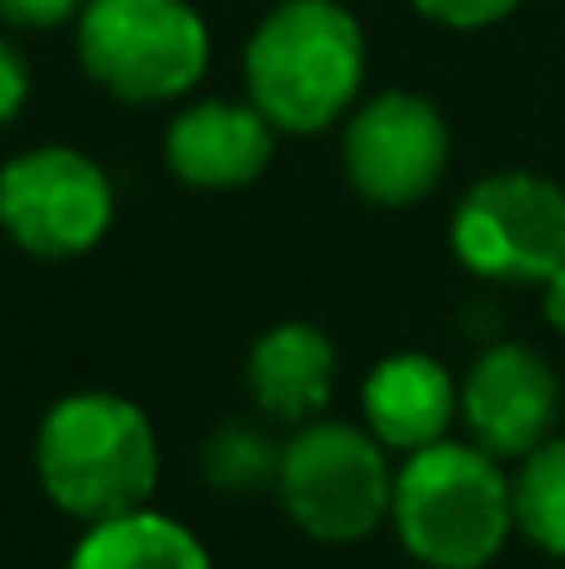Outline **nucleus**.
Listing matches in <instances>:
<instances>
[{
  "label": "nucleus",
  "instance_id": "obj_1",
  "mask_svg": "<svg viewBox=\"0 0 565 569\" xmlns=\"http://www.w3.org/2000/svg\"><path fill=\"white\" fill-rule=\"evenodd\" d=\"M36 475L66 515L100 525L146 510L160 480V445L150 420L120 395H66L40 420Z\"/></svg>",
  "mask_w": 565,
  "mask_h": 569
},
{
  "label": "nucleus",
  "instance_id": "obj_2",
  "mask_svg": "<svg viewBox=\"0 0 565 569\" xmlns=\"http://www.w3.org/2000/svg\"><path fill=\"white\" fill-rule=\"evenodd\" d=\"M366 40L336 0H280L246 46L250 106L290 136H316L356 100Z\"/></svg>",
  "mask_w": 565,
  "mask_h": 569
},
{
  "label": "nucleus",
  "instance_id": "obj_3",
  "mask_svg": "<svg viewBox=\"0 0 565 569\" xmlns=\"http://www.w3.org/2000/svg\"><path fill=\"white\" fill-rule=\"evenodd\" d=\"M390 520L420 565L480 569L516 530V500L490 450L436 440L410 455L396 475Z\"/></svg>",
  "mask_w": 565,
  "mask_h": 569
},
{
  "label": "nucleus",
  "instance_id": "obj_4",
  "mask_svg": "<svg viewBox=\"0 0 565 569\" xmlns=\"http://www.w3.org/2000/svg\"><path fill=\"white\" fill-rule=\"evenodd\" d=\"M210 36L186 0H86L80 66L130 106L176 100L206 76Z\"/></svg>",
  "mask_w": 565,
  "mask_h": 569
},
{
  "label": "nucleus",
  "instance_id": "obj_5",
  "mask_svg": "<svg viewBox=\"0 0 565 569\" xmlns=\"http://www.w3.org/2000/svg\"><path fill=\"white\" fill-rule=\"evenodd\" d=\"M280 505L326 545H356L390 515L396 475L376 435L346 420H306L280 455Z\"/></svg>",
  "mask_w": 565,
  "mask_h": 569
},
{
  "label": "nucleus",
  "instance_id": "obj_6",
  "mask_svg": "<svg viewBox=\"0 0 565 569\" xmlns=\"http://www.w3.org/2000/svg\"><path fill=\"white\" fill-rule=\"evenodd\" d=\"M450 246L470 276L546 284L565 266V190L531 170H500L466 190Z\"/></svg>",
  "mask_w": 565,
  "mask_h": 569
},
{
  "label": "nucleus",
  "instance_id": "obj_7",
  "mask_svg": "<svg viewBox=\"0 0 565 569\" xmlns=\"http://www.w3.org/2000/svg\"><path fill=\"white\" fill-rule=\"evenodd\" d=\"M116 216L106 170L66 146H40L0 170V230L36 260H76Z\"/></svg>",
  "mask_w": 565,
  "mask_h": 569
},
{
  "label": "nucleus",
  "instance_id": "obj_8",
  "mask_svg": "<svg viewBox=\"0 0 565 569\" xmlns=\"http://www.w3.org/2000/svg\"><path fill=\"white\" fill-rule=\"evenodd\" d=\"M346 180L376 206H410L446 176L450 130L426 96L390 90L360 106L340 140Z\"/></svg>",
  "mask_w": 565,
  "mask_h": 569
},
{
  "label": "nucleus",
  "instance_id": "obj_9",
  "mask_svg": "<svg viewBox=\"0 0 565 569\" xmlns=\"http://www.w3.org/2000/svg\"><path fill=\"white\" fill-rule=\"evenodd\" d=\"M460 415L480 450L496 460H526L556 430L561 380L526 345H496L470 365L460 385Z\"/></svg>",
  "mask_w": 565,
  "mask_h": 569
},
{
  "label": "nucleus",
  "instance_id": "obj_10",
  "mask_svg": "<svg viewBox=\"0 0 565 569\" xmlns=\"http://www.w3.org/2000/svg\"><path fill=\"white\" fill-rule=\"evenodd\" d=\"M276 156V126L256 106L200 100L166 130V166L190 190H240Z\"/></svg>",
  "mask_w": 565,
  "mask_h": 569
},
{
  "label": "nucleus",
  "instance_id": "obj_11",
  "mask_svg": "<svg viewBox=\"0 0 565 569\" xmlns=\"http://www.w3.org/2000/svg\"><path fill=\"white\" fill-rule=\"evenodd\" d=\"M456 405L460 395L450 385L446 365L420 350L380 360L370 370L366 390H360V410H366L370 435L380 445H390V450H410V455L446 440Z\"/></svg>",
  "mask_w": 565,
  "mask_h": 569
},
{
  "label": "nucleus",
  "instance_id": "obj_12",
  "mask_svg": "<svg viewBox=\"0 0 565 569\" xmlns=\"http://www.w3.org/2000/svg\"><path fill=\"white\" fill-rule=\"evenodd\" d=\"M250 400L280 425H306L326 410L336 390V345L306 320H286L250 345Z\"/></svg>",
  "mask_w": 565,
  "mask_h": 569
},
{
  "label": "nucleus",
  "instance_id": "obj_13",
  "mask_svg": "<svg viewBox=\"0 0 565 569\" xmlns=\"http://www.w3.org/2000/svg\"><path fill=\"white\" fill-rule=\"evenodd\" d=\"M70 569H210V555L186 525L156 510H130L90 525Z\"/></svg>",
  "mask_w": 565,
  "mask_h": 569
},
{
  "label": "nucleus",
  "instance_id": "obj_14",
  "mask_svg": "<svg viewBox=\"0 0 565 569\" xmlns=\"http://www.w3.org/2000/svg\"><path fill=\"white\" fill-rule=\"evenodd\" d=\"M516 525L536 550L565 560V440H546L526 455L521 475L511 480Z\"/></svg>",
  "mask_w": 565,
  "mask_h": 569
},
{
  "label": "nucleus",
  "instance_id": "obj_15",
  "mask_svg": "<svg viewBox=\"0 0 565 569\" xmlns=\"http://www.w3.org/2000/svg\"><path fill=\"white\" fill-rule=\"evenodd\" d=\"M280 445L270 440V430L250 420H226L210 430L206 440V480L226 495H256V490H270L280 480Z\"/></svg>",
  "mask_w": 565,
  "mask_h": 569
},
{
  "label": "nucleus",
  "instance_id": "obj_16",
  "mask_svg": "<svg viewBox=\"0 0 565 569\" xmlns=\"http://www.w3.org/2000/svg\"><path fill=\"white\" fill-rule=\"evenodd\" d=\"M426 20L436 26H450V30H480V26H496L506 20L521 0H410Z\"/></svg>",
  "mask_w": 565,
  "mask_h": 569
},
{
  "label": "nucleus",
  "instance_id": "obj_17",
  "mask_svg": "<svg viewBox=\"0 0 565 569\" xmlns=\"http://www.w3.org/2000/svg\"><path fill=\"white\" fill-rule=\"evenodd\" d=\"M80 10V0H0V20L20 30H50L60 20H70Z\"/></svg>",
  "mask_w": 565,
  "mask_h": 569
},
{
  "label": "nucleus",
  "instance_id": "obj_18",
  "mask_svg": "<svg viewBox=\"0 0 565 569\" xmlns=\"http://www.w3.org/2000/svg\"><path fill=\"white\" fill-rule=\"evenodd\" d=\"M26 96H30L26 60H20L16 46H6V40H0V126H6V120L16 116L20 106H26Z\"/></svg>",
  "mask_w": 565,
  "mask_h": 569
},
{
  "label": "nucleus",
  "instance_id": "obj_19",
  "mask_svg": "<svg viewBox=\"0 0 565 569\" xmlns=\"http://www.w3.org/2000/svg\"><path fill=\"white\" fill-rule=\"evenodd\" d=\"M546 320L556 325V330L565 335V266L556 270V276L546 280Z\"/></svg>",
  "mask_w": 565,
  "mask_h": 569
}]
</instances>
